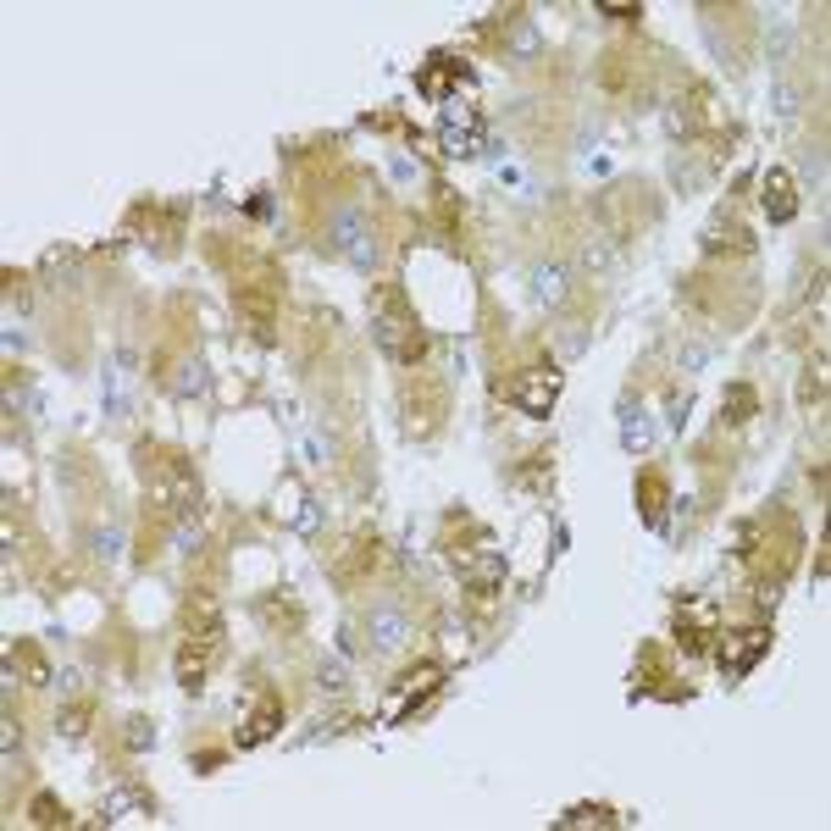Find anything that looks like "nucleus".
<instances>
[{
  "label": "nucleus",
  "instance_id": "8",
  "mask_svg": "<svg viewBox=\"0 0 831 831\" xmlns=\"http://www.w3.org/2000/svg\"><path fill=\"white\" fill-rule=\"evenodd\" d=\"M455 571L466 576V588H471V594H493L499 582H505V554L482 543L477 554H455Z\"/></svg>",
  "mask_w": 831,
  "mask_h": 831
},
{
  "label": "nucleus",
  "instance_id": "2",
  "mask_svg": "<svg viewBox=\"0 0 831 831\" xmlns=\"http://www.w3.org/2000/svg\"><path fill=\"white\" fill-rule=\"evenodd\" d=\"M216 659H222V610L216 599H189L184 610V643H178V682L189 693L206 688V677L216 671Z\"/></svg>",
  "mask_w": 831,
  "mask_h": 831
},
{
  "label": "nucleus",
  "instance_id": "7",
  "mask_svg": "<svg viewBox=\"0 0 831 831\" xmlns=\"http://www.w3.org/2000/svg\"><path fill=\"white\" fill-rule=\"evenodd\" d=\"M438 144H444V155H477V144H482V112H477V106H460V95H455V101L444 106Z\"/></svg>",
  "mask_w": 831,
  "mask_h": 831
},
{
  "label": "nucleus",
  "instance_id": "19",
  "mask_svg": "<svg viewBox=\"0 0 831 831\" xmlns=\"http://www.w3.org/2000/svg\"><path fill=\"white\" fill-rule=\"evenodd\" d=\"M28 820H34V826H61V820H67V809H61L50 793H39V798L28 804Z\"/></svg>",
  "mask_w": 831,
  "mask_h": 831
},
{
  "label": "nucleus",
  "instance_id": "22",
  "mask_svg": "<svg viewBox=\"0 0 831 831\" xmlns=\"http://www.w3.org/2000/svg\"><path fill=\"white\" fill-rule=\"evenodd\" d=\"M122 742L133 748V754H144V748L155 742V731H150V721H128V731H122Z\"/></svg>",
  "mask_w": 831,
  "mask_h": 831
},
{
  "label": "nucleus",
  "instance_id": "4",
  "mask_svg": "<svg viewBox=\"0 0 831 831\" xmlns=\"http://www.w3.org/2000/svg\"><path fill=\"white\" fill-rule=\"evenodd\" d=\"M765 654H771V627H742V632L721 637V671H726V682H742Z\"/></svg>",
  "mask_w": 831,
  "mask_h": 831
},
{
  "label": "nucleus",
  "instance_id": "10",
  "mask_svg": "<svg viewBox=\"0 0 831 831\" xmlns=\"http://www.w3.org/2000/svg\"><path fill=\"white\" fill-rule=\"evenodd\" d=\"M460 78H466V61H455V56H433L428 67H422V78H415V90H422L428 101H455V90H460Z\"/></svg>",
  "mask_w": 831,
  "mask_h": 831
},
{
  "label": "nucleus",
  "instance_id": "16",
  "mask_svg": "<svg viewBox=\"0 0 831 831\" xmlns=\"http://www.w3.org/2000/svg\"><path fill=\"white\" fill-rule=\"evenodd\" d=\"M637 505H643V522H648V527L665 522V505H671V488H665V477H654V471L637 477Z\"/></svg>",
  "mask_w": 831,
  "mask_h": 831
},
{
  "label": "nucleus",
  "instance_id": "23",
  "mask_svg": "<svg viewBox=\"0 0 831 831\" xmlns=\"http://www.w3.org/2000/svg\"><path fill=\"white\" fill-rule=\"evenodd\" d=\"M321 688H327V693L344 688V671H339V665H321Z\"/></svg>",
  "mask_w": 831,
  "mask_h": 831
},
{
  "label": "nucleus",
  "instance_id": "25",
  "mask_svg": "<svg viewBox=\"0 0 831 831\" xmlns=\"http://www.w3.org/2000/svg\"><path fill=\"white\" fill-rule=\"evenodd\" d=\"M83 721H90V710H83V704H78V710H67V731H72V737L83 731Z\"/></svg>",
  "mask_w": 831,
  "mask_h": 831
},
{
  "label": "nucleus",
  "instance_id": "24",
  "mask_svg": "<svg viewBox=\"0 0 831 831\" xmlns=\"http://www.w3.org/2000/svg\"><path fill=\"white\" fill-rule=\"evenodd\" d=\"M599 12H605V17H621V23L637 17V7H621V0H610V7H599Z\"/></svg>",
  "mask_w": 831,
  "mask_h": 831
},
{
  "label": "nucleus",
  "instance_id": "17",
  "mask_svg": "<svg viewBox=\"0 0 831 831\" xmlns=\"http://www.w3.org/2000/svg\"><path fill=\"white\" fill-rule=\"evenodd\" d=\"M588 826H621V815L605 809V804H582V809L560 815V831H588Z\"/></svg>",
  "mask_w": 831,
  "mask_h": 831
},
{
  "label": "nucleus",
  "instance_id": "21",
  "mask_svg": "<svg viewBox=\"0 0 831 831\" xmlns=\"http://www.w3.org/2000/svg\"><path fill=\"white\" fill-rule=\"evenodd\" d=\"M565 294V272L560 267H543L538 272V300H560Z\"/></svg>",
  "mask_w": 831,
  "mask_h": 831
},
{
  "label": "nucleus",
  "instance_id": "1",
  "mask_svg": "<svg viewBox=\"0 0 831 831\" xmlns=\"http://www.w3.org/2000/svg\"><path fill=\"white\" fill-rule=\"evenodd\" d=\"M372 339L377 350L394 361V366H415V361H428V332L422 321H415V311L405 305V294L394 283H383L372 294Z\"/></svg>",
  "mask_w": 831,
  "mask_h": 831
},
{
  "label": "nucleus",
  "instance_id": "5",
  "mask_svg": "<svg viewBox=\"0 0 831 831\" xmlns=\"http://www.w3.org/2000/svg\"><path fill=\"white\" fill-rule=\"evenodd\" d=\"M560 388H565L560 366H527V372L511 383V405L527 410V415H549L554 399H560Z\"/></svg>",
  "mask_w": 831,
  "mask_h": 831
},
{
  "label": "nucleus",
  "instance_id": "20",
  "mask_svg": "<svg viewBox=\"0 0 831 831\" xmlns=\"http://www.w3.org/2000/svg\"><path fill=\"white\" fill-rule=\"evenodd\" d=\"M621 444H627V449H648V422H643V410H627V428H621Z\"/></svg>",
  "mask_w": 831,
  "mask_h": 831
},
{
  "label": "nucleus",
  "instance_id": "14",
  "mask_svg": "<svg viewBox=\"0 0 831 831\" xmlns=\"http://www.w3.org/2000/svg\"><path fill=\"white\" fill-rule=\"evenodd\" d=\"M238 311H244L249 321H256L261 339H272V327H278V305H272V294H267V289H256V283L238 289Z\"/></svg>",
  "mask_w": 831,
  "mask_h": 831
},
{
  "label": "nucleus",
  "instance_id": "11",
  "mask_svg": "<svg viewBox=\"0 0 831 831\" xmlns=\"http://www.w3.org/2000/svg\"><path fill=\"white\" fill-rule=\"evenodd\" d=\"M405 410H410V433H415V438H433L438 415H444V394H438L433 383H415V388H405Z\"/></svg>",
  "mask_w": 831,
  "mask_h": 831
},
{
  "label": "nucleus",
  "instance_id": "3",
  "mask_svg": "<svg viewBox=\"0 0 831 831\" xmlns=\"http://www.w3.org/2000/svg\"><path fill=\"white\" fill-rule=\"evenodd\" d=\"M438 682H444V665H410V671L394 682V693L383 699V721H405L415 704H428L433 693H438Z\"/></svg>",
  "mask_w": 831,
  "mask_h": 831
},
{
  "label": "nucleus",
  "instance_id": "6",
  "mask_svg": "<svg viewBox=\"0 0 831 831\" xmlns=\"http://www.w3.org/2000/svg\"><path fill=\"white\" fill-rule=\"evenodd\" d=\"M155 505L173 511V516L195 511V505H200V477H195L184 460H161V466H155Z\"/></svg>",
  "mask_w": 831,
  "mask_h": 831
},
{
  "label": "nucleus",
  "instance_id": "12",
  "mask_svg": "<svg viewBox=\"0 0 831 831\" xmlns=\"http://www.w3.org/2000/svg\"><path fill=\"white\" fill-rule=\"evenodd\" d=\"M278 726H283V699H261L238 731V748H261L267 737H278Z\"/></svg>",
  "mask_w": 831,
  "mask_h": 831
},
{
  "label": "nucleus",
  "instance_id": "13",
  "mask_svg": "<svg viewBox=\"0 0 831 831\" xmlns=\"http://www.w3.org/2000/svg\"><path fill=\"white\" fill-rule=\"evenodd\" d=\"M366 632H372V643H377V648H399V643L410 637V621H405V610L377 605V610L366 616Z\"/></svg>",
  "mask_w": 831,
  "mask_h": 831
},
{
  "label": "nucleus",
  "instance_id": "9",
  "mask_svg": "<svg viewBox=\"0 0 831 831\" xmlns=\"http://www.w3.org/2000/svg\"><path fill=\"white\" fill-rule=\"evenodd\" d=\"M760 206H765L771 222H793L798 216V189H793L787 166H771V173L760 178Z\"/></svg>",
  "mask_w": 831,
  "mask_h": 831
},
{
  "label": "nucleus",
  "instance_id": "18",
  "mask_svg": "<svg viewBox=\"0 0 831 831\" xmlns=\"http://www.w3.org/2000/svg\"><path fill=\"white\" fill-rule=\"evenodd\" d=\"M366 565H377V543H366V538H361V543H350V554L339 560V576H344V582H361V571H366Z\"/></svg>",
  "mask_w": 831,
  "mask_h": 831
},
{
  "label": "nucleus",
  "instance_id": "15",
  "mask_svg": "<svg viewBox=\"0 0 831 831\" xmlns=\"http://www.w3.org/2000/svg\"><path fill=\"white\" fill-rule=\"evenodd\" d=\"M754 410H760V394H754V388H748V383H726V394H721V422H726V428H742Z\"/></svg>",
  "mask_w": 831,
  "mask_h": 831
}]
</instances>
